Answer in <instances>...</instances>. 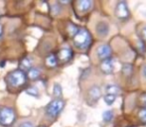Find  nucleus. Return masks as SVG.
I'll list each match as a JSON object with an SVG mask.
<instances>
[{"label":"nucleus","instance_id":"1","mask_svg":"<svg viewBox=\"0 0 146 127\" xmlns=\"http://www.w3.org/2000/svg\"><path fill=\"white\" fill-rule=\"evenodd\" d=\"M6 83L11 87H20L23 85H25L27 81V75L24 71L20 69H15L6 75Z\"/></svg>","mask_w":146,"mask_h":127},{"label":"nucleus","instance_id":"2","mask_svg":"<svg viewBox=\"0 0 146 127\" xmlns=\"http://www.w3.org/2000/svg\"><path fill=\"white\" fill-rule=\"evenodd\" d=\"M92 43V36L86 29H79L74 36V44L79 49H87Z\"/></svg>","mask_w":146,"mask_h":127},{"label":"nucleus","instance_id":"3","mask_svg":"<svg viewBox=\"0 0 146 127\" xmlns=\"http://www.w3.org/2000/svg\"><path fill=\"white\" fill-rule=\"evenodd\" d=\"M15 111L13 108L4 106L0 109V125L1 126H11L15 121Z\"/></svg>","mask_w":146,"mask_h":127},{"label":"nucleus","instance_id":"4","mask_svg":"<svg viewBox=\"0 0 146 127\" xmlns=\"http://www.w3.org/2000/svg\"><path fill=\"white\" fill-rule=\"evenodd\" d=\"M65 107V101L61 98H56V99L52 100L48 105L46 106V114L52 118H55L61 113L63 108Z\"/></svg>","mask_w":146,"mask_h":127},{"label":"nucleus","instance_id":"5","mask_svg":"<svg viewBox=\"0 0 146 127\" xmlns=\"http://www.w3.org/2000/svg\"><path fill=\"white\" fill-rule=\"evenodd\" d=\"M115 15L118 19L126 20L130 16V12L127 7V4L124 1H119L115 7Z\"/></svg>","mask_w":146,"mask_h":127},{"label":"nucleus","instance_id":"6","mask_svg":"<svg viewBox=\"0 0 146 127\" xmlns=\"http://www.w3.org/2000/svg\"><path fill=\"white\" fill-rule=\"evenodd\" d=\"M111 48L110 46H108V44H102L100 46H98V48L96 49V55L100 60L104 61L106 59H110L111 56Z\"/></svg>","mask_w":146,"mask_h":127},{"label":"nucleus","instance_id":"7","mask_svg":"<svg viewBox=\"0 0 146 127\" xmlns=\"http://www.w3.org/2000/svg\"><path fill=\"white\" fill-rule=\"evenodd\" d=\"M73 51L71 48H63L58 52L57 54V61H59L60 63H67L73 58Z\"/></svg>","mask_w":146,"mask_h":127},{"label":"nucleus","instance_id":"8","mask_svg":"<svg viewBox=\"0 0 146 127\" xmlns=\"http://www.w3.org/2000/svg\"><path fill=\"white\" fill-rule=\"evenodd\" d=\"M100 96H102V91H100V87H96V85H94V87H90V91H88V101L92 102V103L98 101V100L100 99Z\"/></svg>","mask_w":146,"mask_h":127},{"label":"nucleus","instance_id":"9","mask_svg":"<svg viewBox=\"0 0 146 127\" xmlns=\"http://www.w3.org/2000/svg\"><path fill=\"white\" fill-rule=\"evenodd\" d=\"M113 69H114L113 61H112L111 58L102 61V65H100V69L104 73H111L113 71Z\"/></svg>","mask_w":146,"mask_h":127},{"label":"nucleus","instance_id":"10","mask_svg":"<svg viewBox=\"0 0 146 127\" xmlns=\"http://www.w3.org/2000/svg\"><path fill=\"white\" fill-rule=\"evenodd\" d=\"M108 32H110V27L106 22H100L96 25V33L98 36L100 37H106L108 36Z\"/></svg>","mask_w":146,"mask_h":127},{"label":"nucleus","instance_id":"11","mask_svg":"<svg viewBox=\"0 0 146 127\" xmlns=\"http://www.w3.org/2000/svg\"><path fill=\"white\" fill-rule=\"evenodd\" d=\"M31 67H32V64H31V61L27 57L23 58L19 62V69L22 71H29L31 69Z\"/></svg>","mask_w":146,"mask_h":127},{"label":"nucleus","instance_id":"12","mask_svg":"<svg viewBox=\"0 0 146 127\" xmlns=\"http://www.w3.org/2000/svg\"><path fill=\"white\" fill-rule=\"evenodd\" d=\"M92 6V2L90 0H82L78 3V7H79L80 11L82 12H87L90 9Z\"/></svg>","mask_w":146,"mask_h":127},{"label":"nucleus","instance_id":"13","mask_svg":"<svg viewBox=\"0 0 146 127\" xmlns=\"http://www.w3.org/2000/svg\"><path fill=\"white\" fill-rule=\"evenodd\" d=\"M46 65L47 67H54L57 65V64H58V61H57V57L55 54H49L48 56L46 57Z\"/></svg>","mask_w":146,"mask_h":127},{"label":"nucleus","instance_id":"14","mask_svg":"<svg viewBox=\"0 0 146 127\" xmlns=\"http://www.w3.org/2000/svg\"><path fill=\"white\" fill-rule=\"evenodd\" d=\"M106 93H108V95H113L115 96L119 93V89H118V87H116L115 85H106Z\"/></svg>","mask_w":146,"mask_h":127},{"label":"nucleus","instance_id":"15","mask_svg":"<svg viewBox=\"0 0 146 127\" xmlns=\"http://www.w3.org/2000/svg\"><path fill=\"white\" fill-rule=\"evenodd\" d=\"M39 75H40V69H37V67H31V69L29 71H28V77H29V79H36L39 77Z\"/></svg>","mask_w":146,"mask_h":127},{"label":"nucleus","instance_id":"16","mask_svg":"<svg viewBox=\"0 0 146 127\" xmlns=\"http://www.w3.org/2000/svg\"><path fill=\"white\" fill-rule=\"evenodd\" d=\"M104 102H106V104L110 105V104H112L114 101H115L116 96L113 95H108V93H106V95L104 96Z\"/></svg>","mask_w":146,"mask_h":127},{"label":"nucleus","instance_id":"17","mask_svg":"<svg viewBox=\"0 0 146 127\" xmlns=\"http://www.w3.org/2000/svg\"><path fill=\"white\" fill-rule=\"evenodd\" d=\"M102 118H104V120L106 122H110V120L113 118V112H112L111 110H106V111H104V114H102Z\"/></svg>","mask_w":146,"mask_h":127},{"label":"nucleus","instance_id":"18","mask_svg":"<svg viewBox=\"0 0 146 127\" xmlns=\"http://www.w3.org/2000/svg\"><path fill=\"white\" fill-rule=\"evenodd\" d=\"M78 31H79V28H78L76 25H74V24H72V23H70L69 25H68V32L70 33L71 36L74 37L76 34H77Z\"/></svg>","mask_w":146,"mask_h":127},{"label":"nucleus","instance_id":"19","mask_svg":"<svg viewBox=\"0 0 146 127\" xmlns=\"http://www.w3.org/2000/svg\"><path fill=\"white\" fill-rule=\"evenodd\" d=\"M138 117L143 124H146V108H141L138 111Z\"/></svg>","mask_w":146,"mask_h":127},{"label":"nucleus","instance_id":"20","mask_svg":"<svg viewBox=\"0 0 146 127\" xmlns=\"http://www.w3.org/2000/svg\"><path fill=\"white\" fill-rule=\"evenodd\" d=\"M53 93H54V95L56 96L57 98H60V96L62 95V87H61V85H58V83H55V85H54V91H53Z\"/></svg>","mask_w":146,"mask_h":127},{"label":"nucleus","instance_id":"21","mask_svg":"<svg viewBox=\"0 0 146 127\" xmlns=\"http://www.w3.org/2000/svg\"><path fill=\"white\" fill-rule=\"evenodd\" d=\"M132 67H131V65H128V64H126V65H123L122 67V71H123V73H124L125 75H130L131 73H132Z\"/></svg>","mask_w":146,"mask_h":127},{"label":"nucleus","instance_id":"22","mask_svg":"<svg viewBox=\"0 0 146 127\" xmlns=\"http://www.w3.org/2000/svg\"><path fill=\"white\" fill-rule=\"evenodd\" d=\"M26 93L30 95H33V96H38L39 93H38V89L36 87H29V89L26 91Z\"/></svg>","mask_w":146,"mask_h":127},{"label":"nucleus","instance_id":"23","mask_svg":"<svg viewBox=\"0 0 146 127\" xmlns=\"http://www.w3.org/2000/svg\"><path fill=\"white\" fill-rule=\"evenodd\" d=\"M140 102L142 103V105L144 106V108H146V93H143L140 96Z\"/></svg>","mask_w":146,"mask_h":127},{"label":"nucleus","instance_id":"24","mask_svg":"<svg viewBox=\"0 0 146 127\" xmlns=\"http://www.w3.org/2000/svg\"><path fill=\"white\" fill-rule=\"evenodd\" d=\"M19 127H34V126H33V124L31 123V122L25 121V122H22V123L19 125Z\"/></svg>","mask_w":146,"mask_h":127},{"label":"nucleus","instance_id":"25","mask_svg":"<svg viewBox=\"0 0 146 127\" xmlns=\"http://www.w3.org/2000/svg\"><path fill=\"white\" fill-rule=\"evenodd\" d=\"M141 36H142V38L146 41V26H144V27L141 29Z\"/></svg>","mask_w":146,"mask_h":127},{"label":"nucleus","instance_id":"26","mask_svg":"<svg viewBox=\"0 0 146 127\" xmlns=\"http://www.w3.org/2000/svg\"><path fill=\"white\" fill-rule=\"evenodd\" d=\"M138 45H139V48L141 49V51H142V52H145V46L143 45L142 41H140V42L138 43ZM140 49H139V50H140Z\"/></svg>","mask_w":146,"mask_h":127},{"label":"nucleus","instance_id":"27","mask_svg":"<svg viewBox=\"0 0 146 127\" xmlns=\"http://www.w3.org/2000/svg\"><path fill=\"white\" fill-rule=\"evenodd\" d=\"M2 35H3V27H2V25H0V39H1Z\"/></svg>","mask_w":146,"mask_h":127},{"label":"nucleus","instance_id":"28","mask_svg":"<svg viewBox=\"0 0 146 127\" xmlns=\"http://www.w3.org/2000/svg\"><path fill=\"white\" fill-rule=\"evenodd\" d=\"M142 73H143V75L146 77V65L143 67V69H142Z\"/></svg>","mask_w":146,"mask_h":127},{"label":"nucleus","instance_id":"29","mask_svg":"<svg viewBox=\"0 0 146 127\" xmlns=\"http://www.w3.org/2000/svg\"><path fill=\"white\" fill-rule=\"evenodd\" d=\"M5 67V62L2 61V62H0V67Z\"/></svg>","mask_w":146,"mask_h":127},{"label":"nucleus","instance_id":"30","mask_svg":"<svg viewBox=\"0 0 146 127\" xmlns=\"http://www.w3.org/2000/svg\"><path fill=\"white\" fill-rule=\"evenodd\" d=\"M38 127H46V126H44V125H40V126H38Z\"/></svg>","mask_w":146,"mask_h":127}]
</instances>
